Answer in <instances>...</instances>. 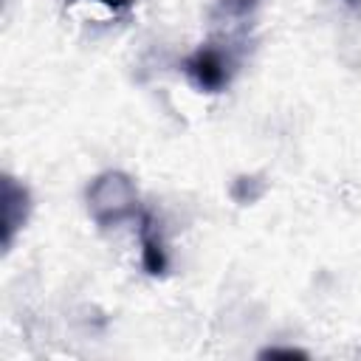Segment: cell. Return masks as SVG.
I'll return each mask as SVG.
<instances>
[{
    "label": "cell",
    "mask_w": 361,
    "mask_h": 361,
    "mask_svg": "<svg viewBox=\"0 0 361 361\" xmlns=\"http://www.w3.org/2000/svg\"><path fill=\"white\" fill-rule=\"evenodd\" d=\"M138 243H141V265L147 274L161 276L169 265L166 259V245L161 240V228L155 223L152 212H141L138 214Z\"/></svg>",
    "instance_id": "cell-4"
},
{
    "label": "cell",
    "mask_w": 361,
    "mask_h": 361,
    "mask_svg": "<svg viewBox=\"0 0 361 361\" xmlns=\"http://www.w3.org/2000/svg\"><path fill=\"white\" fill-rule=\"evenodd\" d=\"M262 0H214L217 6V14L223 17H231V20H243L248 14H254L259 8Z\"/></svg>",
    "instance_id": "cell-5"
},
{
    "label": "cell",
    "mask_w": 361,
    "mask_h": 361,
    "mask_svg": "<svg viewBox=\"0 0 361 361\" xmlns=\"http://www.w3.org/2000/svg\"><path fill=\"white\" fill-rule=\"evenodd\" d=\"M31 214V192L11 175H3L0 192V226H3V248H11L17 231L25 226Z\"/></svg>",
    "instance_id": "cell-3"
},
{
    "label": "cell",
    "mask_w": 361,
    "mask_h": 361,
    "mask_svg": "<svg viewBox=\"0 0 361 361\" xmlns=\"http://www.w3.org/2000/svg\"><path fill=\"white\" fill-rule=\"evenodd\" d=\"M259 358H307V353L296 347H268L259 353Z\"/></svg>",
    "instance_id": "cell-6"
},
{
    "label": "cell",
    "mask_w": 361,
    "mask_h": 361,
    "mask_svg": "<svg viewBox=\"0 0 361 361\" xmlns=\"http://www.w3.org/2000/svg\"><path fill=\"white\" fill-rule=\"evenodd\" d=\"M341 3H344L347 8H353L355 14H361V0H341Z\"/></svg>",
    "instance_id": "cell-8"
},
{
    "label": "cell",
    "mask_w": 361,
    "mask_h": 361,
    "mask_svg": "<svg viewBox=\"0 0 361 361\" xmlns=\"http://www.w3.org/2000/svg\"><path fill=\"white\" fill-rule=\"evenodd\" d=\"M183 73L186 79L197 87V90H206V93H220L231 73H234V56H231V48H220L214 42H206L200 45L197 51H192L186 59H183Z\"/></svg>",
    "instance_id": "cell-2"
},
{
    "label": "cell",
    "mask_w": 361,
    "mask_h": 361,
    "mask_svg": "<svg viewBox=\"0 0 361 361\" xmlns=\"http://www.w3.org/2000/svg\"><path fill=\"white\" fill-rule=\"evenodd\" d=\"M96 3H102V6H107V8H113V11H124V8L133 6V0H96Z\"/></svg>",
    "instance_id": "cell-7"
},
{
    "label": "cell",
    "mask_w": 361,
    "mask_h": 361,
    "mask_svg": "<svg viewBox=\"0 0 361 361\" xmlns=\"http://www.w3.org/2000/svg\"><path fill=\"white\" fill-rule=\"evenodd\" d=\"M87 212L93 223L102 228L121 226L124 220H135L141 214V206L133 178L118 169H107L96 175L87 186Z\"/></svg>",
    "instance_id": "cell-1"
}]
</instances>
